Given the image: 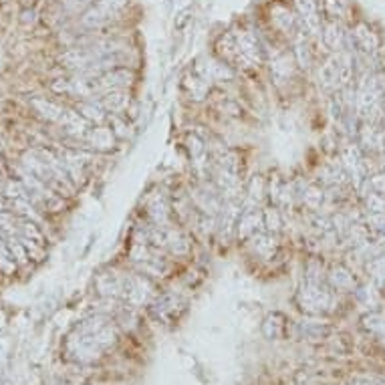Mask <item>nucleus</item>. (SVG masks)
Masks as SVG:
<instances>
[{
    "label": "nucleus",
    "instance_id": "nucleus-6",
    "mask_svg": "<svg viewBox=\"0 0 385 385\" xmlns=\"http://www.w3.org/2000/svg\"><path fill=\"white\" fill-rule=\"evenodd\" d=\"M252 238V250L258 254V256H262V258H271L273 254H275L276 250V242L275 238H273V232H256L254 236H250Z\"/></svg>",
    "mask_w": 385,
    "mask_h": 385
},
{
    "label": "nucleus",
    "instance_id": "nucleus-12",
    "mask_svg": "<svg viewBox=\"0 0 385 385\" xmlns=\"http://www.w3.org/2000/svg\"><path fill=\"white\" fill-rule=\"evenodd\" d=\"M262 218H264V224H266L269 232H278V230H280L282 218H280V212H278V210H275V208L266 210V214H264Z\"/></svg>",
    "mask_w": 385,
    "mask_h": 385
},
{
    "label": "nucleus",
    "instance_id": "nucleus-2",
    "mask_svg": "<svg viewBox=\"0 0 385 385\" xmlns=\"http://www.w3.org/2000/svg\"><path fill=\"white\" fill-rule=\"evenodd\" d=\"M234 41H236L238 61L244 63L246 67H252L262 58V45L258 43V39L252 33L242 31V33L234 35Z\"/></svg>",
    "mask_w": 385,
    "mask_h": 385
},
{
    "label": "nucleus",
    "instance_id": "nucleus-14",
    "mask_svg": "<svg viewBox=\"0 0 385 385\" xmlns=\"http://www.w3.org/2000/svg\"><path fill=\"white\" fill-rule=\"evenodd\" d=\"M297 56H299L301 67H307V65L311 63V56H309V51H307L305 43H299V45H297Z\"/></svg>",
    "mask_w": 385,
    "mask_h": 385
},
{
    "label": "nucleus",
    "instance_id": "nucleus-4",
    "mask_svg": "<svg viewBox=\"0 0 385 385\" xmlns=\"http://www.w3.org/2000/svg\"><path fill=\"white\" fill-rule=\"evenodd\" d=\"M97 105L103 111H107L111 115H119L121 111L127 109L129 105V97L125 91H109V93H103L97 101Z\"/></svg>",
    "mask_w": 385,
    "mask_h": 385
},
{
    "label": "nucleus",
    "instance_id": "nucleus-3",
    "mask_svg": "<svg viewBox=\"0 0 385 385\" xmlns=\"http://www.w3.org/2000/svg\"><path fill=\"white\" fill-rule=\"evenodd\" d=\"M262 214L256 210V208H248L240 214V218L236 222V230H238V236L240 238H250L258 232V226L262 224Z\"/></svg>",
    "mask_w": 385,
    "mask_h": 385
},
{
    "label": "nucleus",
    "instance_id": "nucleus-5",
    "mask_svg": "<svg viewBox=\"0 0 385 385\" xmlns=\"http://www.w3.org/2000/svg\"><path fill=\"white\" fill-rule=\"evenodd\" d=\"M164 232H165V246L173 254H186L190 250V242H188V238L184 236L182 230L171 228V226H164Z\"/></svg>",
    "mask_w": 385,
    "mask_h": 385
},
{
    "label": "nucleus",
    "instance_id": "nucleus-10",
    "mask_svg": "<svg viewBox=\"0 0 385 385\" xmlns=\"http://www.w3.org/2000/svg\"><path fill=\"white\" fill-rule=\"evenodd\" d=\"M365 204L369 214H385V196L381 194L369 190V194H365Z\"/></svg>",
    "mask_w": 385,
    "mask_h": 385
},
{
    "label": "nucleus",
    "instance_id": "nucleus-11",
    "mask_svg": "<svg viewBox=\"0 0 385 385\" xmlns=\"http://www.w3.org/2000/svg\"><path fill=\"white\" fill-rule=\"evenodd\" d=\"M331 282H333L335 286L343 288V286H351L353 278H351V273H349L345 266H335V269L331 271Z\"/></svg>",
    "mask_w": 385,
    "mask_h": 385
},
{
    "label": "nucleus",
    "instance_id": "nucleus-13",
    "mask_svg": "<svg viewBox=\"0 0 385 385\" xmlns=\"http://www.w3.org/2000/svg\"><path fill=\"white\" fill-rule=\"evenodd\" d=\"M323 39H325V43L329 45L331 49H335L339 43H341V33H339V28H337V24H329L327 28H325V33H323Z\"/></svg>",
    "mask_w": 385,
    "mask_h": 385
},
{
    "label": "nucleus",
    "instance_id": "nucleus-9",
    "mask_svg": "<svg viewBox=\"0 0 385 385\" xmlns=\"http://www.w3.org/2000/svg\"><path fill=\"white\" fill-rule=\"evenodd\" d=\"M303 202H305V206H309L311 210H317V208L321 206V202H323V190L317 188V186L305 188V192H303Z\"/></svg>",
    "mask_w": 385,
    "mask_h": 385
},
{
    "label": "nucleus",
    "instance_id": "nucleus-7",
    "mask_svg": "<svg viewBox=\"0 0 385 385\" xmlns=\"http://www.w3.org/2000/svg\"><path fill=\"white\" fill-rule=\"evenodd\" d=\"M319 79H321V85L325 89H335L339 87V67H337V58H331L327 61L321 71H319Z\"/></svg>",
    "mask_w": 385,
    "mask_h": 385
},
{
    "label": "nucleus",
    "instance_id": "nucleus-1",
    "mask_svg": "<svg viewBox=\"0 0 385 385\" xmlns=\"http://www.w3.org/2000/svg\"><path fill=\"white\" fill-rule=\"evenodd\" d=\"M129 0H97L95 4H91V8L87 10V14L83 16V22L87 26H103L109 24L115 18H119V14L125 10Z\"/></svg>",
    "mask_w": 385,
    "mask_h": 385
},
{
    "label": "nucleus",
    "instance_id": "nucleus-8",
    "mask_svg": "<svg viewBox=\"0 0 385 385\" xmlns=\"http://www.w3.org/2000/svg\"><path fill=\"white\" fill-rule=\"evenodd\" d=\"M273 75L276 81H284L292 75V61L288 55H280L276 61H273Z\"/></svg>",
    "mask_w": 385,
    "mask_h": 385
}]
</instances>
